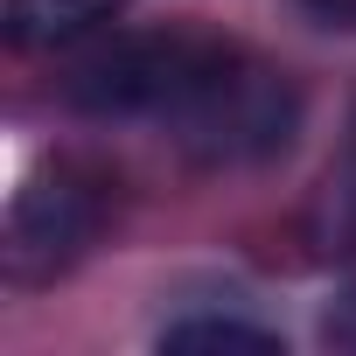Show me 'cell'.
<instances>
[{"mask_svg": "<svg viewBox=\"0 0 356 356\" xmlns=\"http://www.w3.org/2000/svg\"><path fill=\"white\" fill-rule=\"evenodd\" d=\"M349 210H356V147H349Z\"/></svg>", "mask_w": 356, "mask_h": 356, "instance_id": "8", "label": "cell"}, {"mask_svg": "<svg viewBox=\"0 0 356 356\" xmlns=\"http://www.w3.org/2000/svg\"><path fill=\"white\" fill-rule=\"evenodd\" d=\"M203 29H154V35H112L98 42L91 56L70 63L63 77V105L84 112V119H105V126H154L175 98V84H182L189 56H196Z\"/></svg>", "mask_w": 356, "mask_h": 356, "instance_id": "3", "label": "cell"}, {"mask_svg": "<svg viewBox=\"0 0 356 356\" xmlns=\"http://www.w3.org/2000/svg\"><path fill=\"white\" fill-rule=\"evenodd\" d=\"M196 168H266L300 133V84L252 49L203 35L168 112L154 119Z\"/></svg>", "mask_w": 356, "mask_h": 356, "instance_id": "1", "label": "cell"}, {"mask_svg": "<svg viewBox=\"0 0 356 356\" xmlns=\"http://www.w3.org/2000/svg\"><path fill=\"white\" fill-rule=\"evenodd\" d=\"M119 15H126V0H8L0 35H8L15 56H49V49H70V42L112 29Z\"/></svg>", "mask_w": 356, "mask_h": 356, "instance_id": "4", "label": "cell"}, {"mask_svg": "<svg viewBox=\"0 0 356 356\" xmlns=\"http://www.w3.org/2000/svg\"><path fill=\"white\" fill-rule=\"evenodd\" d=\"M105 231V182L84 168H35L29 182L8 196L0 217V280L8 286H56L63 273H77L91 259Z\"/></svg>", "mask_w": 356, "mask_h": 356, "instance_id": "2", "label": "cell"}, {"mask_svg": "<svg viewBox=\"0 0 356 356\" xmlns=\"http://www.w3.org/2000/svg\"><path fill=\"white\" fill-rule=\"evenodd\" d=\"M321 335H328L335 349H356V286H342V293L328 300V314H321Z\"/></svg>", "mask_w": 356, "mask_h": 356, "instance_id": "6", "label": "cell"}, {"mask_svg": "<svg viewBox=\"0 0 356 356\" xmlns=\"http://www.w3.org/2000/svg\"><path fill=\"white\" fill-rule=\"evenodd\" d=\"M314 29H356V0H293Z\"/></svg>", "mask_w": 356, "mask_h": 356, "instance_id": "7", "label": "cell"}, {"mask_svg": "<svg viewBox=\"0 0 356 356\" xmlns=\"http://www.w3.org/2000/svg\"><path fill=\"white\" fill-rule=\"evenodd\" d=\"M154 342L161 349H231V356H273V349H286L280 328H266L252 314H175V321H161Z\"/></svg>", "mask_w": 356, "mask_h": 356, "instance_id": "5", "label": "cell"}]
</instances>
